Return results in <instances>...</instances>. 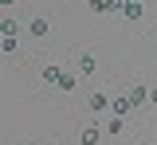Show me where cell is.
Here are the masks:
<instances>
[{"mask_svg":"<svg viewBox=\"0 0 157 145\" xmlns=\"http://www.w3.org/2000/svg\"><path fill=\"white\" fill-rule=\"evenodd\" d=\"M126 102H130V110H141V106L149 102V90H145L141 83H134L130 90H126Z\"/></svg>","mask_w":157,"mask_h":145,"instance_id":"1","label":"cell"},{"mask_svg":"<svg viewBox=\"0 0 157 145\" xmlns=\"http://www.w3.org/2000/svg\"><path fill=\"white\" fill-rule=\"evenodd\" d=\"M141 8H145V0H118V12L126 20H141Z\"/></svg>","mask_w":157,"mask_h":145,"instance_id":"2","label":"cell"},{"mask_svg":"<svg viewBox=\"0 0 157 145\" xmlns=\"http://www.w3.org/2000/svg\"><path fill=\"white\" fill-rule=\"evenodd\" d=\"M110 110H114V118H126V114H134V110H130V102H126V94L110 98Z\"/></svg>","mask_w":157,"mask_h":145,"instance_id":"3","label":"cell"},{"mask_svg":"<svg viewBox=\"0 0 157 145\" xmlns=\"http://www.w3.org/2000/svg\"><path fill=\"white\" fill-rule=\"evenodd\" d=\"M90 110H94V114L110 110V94H102V90H98V94H90Z\"/></svg>","mask_w":157,"mask_h":145,"instance_id":"4","label":"cell"},{"mask_svg":"<svg viewBox=\"0 0 157 145\" xmlns=\"http://www.w3.org/2000/svg\"><path fill=\"white\" fill-rule=\"evenodd\" d=\"M59 90H75V86H78V79H75V75H71V71H59Z\"/></svg>","mask_w":157,"mask_h":145,"instance_id":"5","label":"cell"},{"mask_svg":"<svg viewBox=\"0 0 157 145\" xmlns=\"http://www.w3.org/2000/svg\"><path fill=\"white\" fill-rule=\"evenodd\" d=\"M78 71H82V75L94 71V55H90V51H78Z\"/></svg>","mask_w":157,"mask_h":145,"instance_id":"6","label":"cell"},{"mask_svg":"<svg viewBox=\"0 0 157 145\" xmlns=\"http://www.w3.org/2000/svg\"><path fill=\"white\" fill-rule=\"evenodd\" d=\"M90 8L106 16V12H118V0H90Z\"/></svg>","mask_w":157,"mask_h":145,"instance_id":"7","label":"cell"},{"mask_svg":"<svg viewBox=\"0 0 157 145\" xmlns=\"http://www.w3.org/2000/svg\"><path fill=\"white\" fill-rule=\"evenodd\" d=\"M0 51L4 55H16V35H0Z\"/></svg>","mask_w":157,"mask_h":145,"instance_id":"8","label":"cell"},{"mask_svg":"<svg viewBox=\"0 0 157 145\" xmlns=\"http://www.w3.org/2000/svg\"><path fill=\"white\" fill-rule=\"evenodd\" d=\"M78 141H82V145H94V141H98V129H94V125H86V129L78 133Z\"/></svg>","mask_w":157,"mask_h":145,"instance_id":"9","label":"cell"},{"mask_svg":"<svg viewBox=\"0 0 157 145\" xmlns=\"http://www.w3.org/2000/svg\"><path fill=\"white\" fill-rule=\"evenodd\" d=\"M0 35H20V28H16V20H0Z\"/></svg>","mask_w":157,"mask_h":145,"instance_id":"10","label":"cell"},{"mask_svg":"<svg viewBox=\"0 0 157 145\" xmlns=\"http://www.w3.org/2000/svg\"><path fill=\"white\" fill-rule=\"evenodd\" d=\"M32 35L43 39V35H47V20H32Z\"/></svg>","mask_w":157,"mask_h":145,"instance_id":"11","label":"cell"},{"mask_svg":"<svg viewBox=\"0 0 157 145\" xmlns=\"http://www.w3.org/2000/svg\"><path fill=\"white\" fill-rule=\"evenodd\" d=\"M43 83H59V67H47L43 71Z\"/></svg>","mask_w":157,"mask_h":145,"instance_id":"12","label":"cell"},{"mask_svg":"<svg viewBox=\"0 0 157 145\" xmlns=\"http://www.w3.org/2000/svg\"><path fill=\"white\" fill-rule=\"evenodd\" d=\"M0 4H4V8H8V4H16V0H0Z\"/></svg>","mask_w":157,"mask_h":145,"instance_id":"13","label":"cell"}]
</instances>
